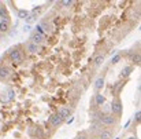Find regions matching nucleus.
Wrapping results in <instances>:
<instances>
[{
  "label": "nucleus",
  "instance_id": "8",
  "mask_svg": "<svg viewBox=\"0 0 141 139\" xmlns=\"http://www.w3.org/2000/svg\"><path fill=\"white\" fill-rule=\"evenodd\" d=\"M26 48H28V51L32 52V54H36V52L38 51V46L33 44L32 41H28V43H26Z\"/></svg>",
  "mask_w": 141,
  "mask_h": 139
},
{
  "label": "nucleus",
  "instance_id": "17",
  "mask_svg": "<svg viewBox=\"0 0 141 139\" xmlns=\"http://www.w3.org/2000/svg\"><path fill=\"white\" fill-rule=\"evenodd\" d=\"M34 19H36V15H33V14H32V15H29L28 18H26V22H28V23H32L33 21H34Z\"/></svg>",
  "mask_w": 141,
  "mask_h": 139
},
{
  "label": "nucleus",
  "instance_id": "5",
  "mask_svg": "<svg viewBox=\"0 0 141 139\" xmlns=\"http://www.w3.org/2000/svg\"><path fill=\"white\" fill-rule=\"evenodd\" d=\"M10 76H11V70L8 67H0V80H7L10 79Z\"/></svg>",
  "mask_w": 141,
  "mask_h": 139
},
{
  "label": "nucleus",
  "instance_id": "14",
  "mask_svg": "<svg viewBox=\"0 0 141 139\" xmlns=\"http://www.w3.org/2000/svg\"><path fill=\"white\" fill-rule=\"evenodd\" d=\"M132 72V66H126L122 69V73H120V77H125V76H129V73Z\"/></svg>",
  "mask_w": 141,
  "mask_h": 139
},
{
  "label": "nucleus",
  "instance_id": "13",
  "mask_svg": "<svg viewBox=\"0 0 141 139\" xmlns=\"http://www.w3.org/2000/svg\"><path fill=\"white\" fill-rule=\"evenodd\" d=\"M18 17H19V18L26 19L29 17V11H28V10H19V11H18Z\"/></svg>",
  "mask_w": 141,
  "mask_h": 139
},
{
  "label": "nucleus",
  "instance_id": "15",
  "mask_svg": "<svg viewBox=\"0 0 141 139\" xmlns=\"http://www.w3.org/2000/svg\"><path fill=\"white\" fill-rule=\"evenodd\" d=\"M104 61V55H97L95 58V66H100Z\"/></svg>",
  "mask_w": 141,
  "mask_h": 139
},
{
  "label": "nucleus",
  "instance_id": "16",
  "mask_svg": "<svg viewBox=\"0 0 141 139\" xmlns=\"http://www.w3.org/2000/svg\"><path fill=\"white\" fill-rule=\"evenodd\" d=\"M120 58H122V55H120V54H116V55H115V57H114V58L111 59V62H112V63H116V62H118V61H119Z\"/></svg>",
  "mask_w": 141,
  "mask_h": 139
},
{
  "label": "nucleus",
  "instance_id": "3",
  "mask_svg": "<svg viewBox=\"0 0 141 139\" xmlns=\"http://www.w3.org/2000/svg\"><path fill=\"white\" fill-rule=\"evenodd\" d=\"M45 40V37H43L41 35H38V33H33L32 36H30V41H32L33 44H36V46H40V44H43Z\"/></svg>",
  "mask_w": 141,
  "mask_h": 139
},
{
  "label": "nucleus",
  "instance_id": "1",
  "mask_svg": "<svg viewBox=\"0 0 141 139\" xmlns=\"http://www.w3.org/2000/svg\"><path fill=\"white\" fill-rule=\"evenodd\" d=\"M10 58H11L12 62L21 63L23 61V55L21 54V51H19L18 48H11V50H10Z\"/></svg>",
  "mask_w": 141,
  "mask_h": 139
},
{
  "label": "nucleus",
  "instance_id": "21",
  "mask_svg": "<svg viewBox=\"0 0 141 139\" xmlns=\"http://www.w3.org/2000/svg\"><path fill=\"white\" fill-rule=\"evenodd\" d=\"M127 139H137L136 136H130V138H127Z\"/></svg>",
  "mask_w": 141,
  "mask_h": 139
},
{
  "label": "nucleus",
  "instance_id": "9",
  "mask_svg": "<svg viewBox=\"0 0 141 139\" xmlns=\"http://www.w3.org/2000/svg\"><path fill=\"white\" fill-rule=\"evenodd\" d=\"M100 138L102 139H112V132L108 130H103V131H100Z\"/></svg>",
  "mask_w": 141,
  "mask_h": 139
},
{
  "label": "nucleus",
  "instance_id": "12",
  "mask_svg": "<svg viewBox=\"0 0 141 139\" xmlns=\"http://www.w3.org/2000/svg\"><path fill=\"white\" fill-rule=\"evenodd\" d=\"M103 86H104V79H103V77H99V79L96 80V83H95V90L96 91L102 90Z\"/></svg>",
  "mask_w": 141,
  "mask_h": 139
},
{
  "label": "nucleus",
  "instance_id": "18",
  "mask_svg": "<svg viewBox=\"0 0 141 139\" xmlns=\"http://www.w3.org/2000/svg\"><path fill=\"white\" fill-rule=\"evenodd\" d=\"M59 4H60V6H71L73 2H60Z\"/></svg>",
  "mask_w": 141,
  "mask_h": 139
},
{
  "label": "nucleus",
  "instance_id": "11",
  "mask_svg": "<svg viewBox=\"0 0 141 139\" xmlns=\"http://www.w3.org/2000/svg\"><path fill=\"white\" fill-rule=\"evenodd\" d=\"M104 96H103V94H96L95 95V102H96V105L97 106H102V105L104 103Z\"/></svg>",
  "mask_w": 141,
  "mask_h": 139
},
{
  "label": "nucleus",
  "instance_id": "6",
  "mask_svg": "<svg viewBox=\"0 0 141 139\" xmlns=\"http://www.w3.org/2000/svg\"><path fill=\"white\" fill-rule=\"evenodd\" d=\"M60 123H62V117H60L58 113L53 114V116H51V118H49V124H51L52 127H58Z\"/></svg>",
  "mask_w": 141,
  "mask_h": 139
},
{
  "label": "nucleus",
  "instance_id": "22",
  "mask_svg": "<svg viewBox=\"0 0 141 139\" xmlns=\"http://www.w3.org/2000/svg\"><path fill=\"white\" fill-rule=\"evenodd\" d=\"M78 139H86V138H85V136H79Z\"/></svg>",
  "mask_w": 141,
  "mask_h": 139
},
{
  "label": "nucleus",
  "instance_id": "19",
  "mask_svg": "<svg viewBox=\"0 0 141 139\" xmlns=\"http://www.w3.org/2000/svg\"><path fill=\"white\" fill-rule=\"evenodd\" d=\"M134 62H136V63H140V55H138V54L134 57Z\"/></svg>",
  "mask_w": 141,
  "mask_h": 139
},
{
  "label": "nucleus",
  "instance_id": "4",
  "mask_svg": "<svg viewBox=\"0 0 141 139\" xmlns=\"http://www.w3.org/2000/svg\"><path fill=\"white\" fill-rule=\"evenodd\" d=\"M111 110H112L114 114H116V116H119V114L122 113V103H120V101H115V102H112Z\"/></svg>",
  "mask_w": 141,
  "mask_h": 139
},
{
  "label": "nucleus",
  "instance_id": "2",
  "mask_svg": "<svg viewBox=\"0 0 141 139\" xmlns=\"http://www.w3.org/2000/svg\"><path fill=\"white\" fill-rule=\"evenodd\" d=\"M100 123L103 125H112L115 123V117H114L112 114H106V116L100 117Z\"/></svg>",
  "mask_w": 141,
  "mask_h": 139
},
{
  "label": "nucleus",
  "instance_id": "20",
  "mask_svg": "<svg viewBox=\"0 0 141 139\" xmlns=\"http://www.w3.org/2000/svg\"><path fill=\"white\" fill-rule=\"evenodd\" d=\"M136 120H137V121L140 120V112H137V113H136Z\"/></svg>",
  "mask_w": 141,
  "mask_h": 139
},
{
  "label": "nucleus",
  "instance_id": "10",
  "mask_svg": "<svg viewBox=\"0 0 141 139\" xmlns=\"http://www.w3.org/2000/svg\"><path fill=\"white\" fill-rule=\"evenodd\" d=\"M8 25H10L8 19H2V21H0V32H7Z\"/></svg>",
  "mask_w": 141,
  "mask_h": 139
},
{
  "label": "nucleus",
  "instance_id": "23",
  "mask_svg": "<svg viewBox=\"0 0 141 139\" xmlns=\"http://www.w3.org/2000/svg\"><path fill=\"white\" fill-rule=\"evenodd\" d=\"M93 139H102V138H100V136H99V138H93Z\"/></svg>",
  "mask_w": 141,
  "mask_h": 139
},
{
  "label": "nucleus",
  "instance_id": "7",
  "mask_svg": "<svg viewBox=\"0 0 141 139\" xmlns=\"http://www.w3.org/2000/svg\"><path fill=\"white\" fill-rule=\"evenodd\" d=\"M59 116L62 117V120H65V118H67V117H70V114H71V110L69 109V107H62V109L59 110Z\"/></svg>",
  "mask_w": 141,
  "mask_h": 139
}]
</instances>
